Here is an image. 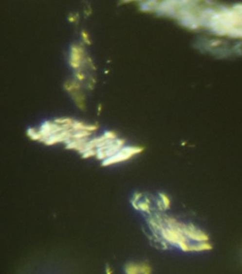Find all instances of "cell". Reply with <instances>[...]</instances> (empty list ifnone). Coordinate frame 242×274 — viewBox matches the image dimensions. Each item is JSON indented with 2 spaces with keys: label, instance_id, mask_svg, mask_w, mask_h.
<instances>
[{
  "label": "cell",
  "instance_id": "obj_1",
  "mask_svg": "<svg viewBox=\"0 0 242 274\" xmlns=\"http://www.w3.org/2000/svg\"><path fill=\"white\" fill-rule=\"evenodd\" d=\"M212 31L219 35L242 39V4L223 7L215 21Z\"/></svg>",
  "mask_w": 242,
  "mask_h": 274
}]
</instances>
